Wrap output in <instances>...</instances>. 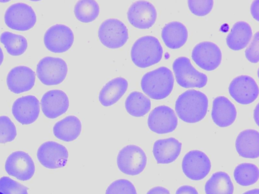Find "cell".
Returning a JSON list of instances; mask_svg holds the SVG:
<instances>
[{
    "instance_id": "obj_1",
    "label": "cell",
    "mask_w": 259,
    "mask_h": 194,
    "mask_svg": "<svg viewBox=\"0 0 259 194\" xmlns=\"http://www.w3.org/2000/svg\"><path fill=\"white\" fill-rule=\"evenodd\" d=\"M208 105L207 96L195 90H188L177 98L175 110L179 117L188 123H195L206 115Z\"/></svg>"
},
{
    "instance_id": "obj_2",
    "label": "cell",
    "mask_w": 259,
    "mask_h": 194,
    "mask_svg": "<svg viewBox=\"0 0 259 194\" xmlns=\"http://www.w3.org/2000/svg\"><path fill=\"white\" fill-rule=\"evenodd\" d=\"M174 84L172 73L165 67H159L146 73L141 81L143 92L150 98L155 100L167 97L172 90Z\"/></svg>"
},
{
    "instance_id": "obj_3",
    "label": "cell",
    "mask_w": 259,
    "mask_h": 194,
    "mask_svg": "<svg viewBox=\"0 0 259 194\" xmlns=\"http://www.w3.org/2000/svg\"><path fill=\"white\" fill-rule=\"evenodd\" d=\"M163 49L159 40L147 35L138 38L131 51V59L137 67L145 68L158 63L162 58Z\"/></svg>"
},
{
    "instance_id": "obj_4",
    "label": "cell",
    "mask_w": 259,
    "mask_h": 194,
    "mask_svg": "<svg viewBox=\"0 0 259 194\" xmlns=\"http://www.w3.org/2000/svg\"><path fill=\"white\" fill-rule=\"evenodd\" d=\"M172 69L177 82L182 87L202 88L206 85V75L196 70L186 57L176 58L173 62Z\"/></svg>"
},
{
    "instance_id": "obj_5",
    "label": "cell",
    "mask_w": 259,
    "mask_h": 194,
    "mask_svg": "<svg viewBox=\"0 0 259 194\" xmlns=\"http://www.w3.org/2000/svg\"><path fill=\"white\" fill-rule=\"evenodd\" d=\"M116 160L118 168L122 172L134 176L144 170L147 164V156L140 147L129 145L119 151Z\"/></svg>"
},
{
    "instance_id": "obj_6",
    "label": "cell",
    "mask_w": 259,
    "mask_h": 194,
    "mask_svg": "<svg viewBox=\"0 0 259 194\" xmlns=\"http://www.w3.org/2000/svg\"><path fill=\"white\" fill-rule=\"evenodd\" d=\"M67 65L61 58L46 56L37 63L36 74L40 82L46 85H55L62 82L67 73Z\"/></svg>"
},
{
    "instance_id": "obj_7",
    "label": "cell",
    "mask_w": 259,
    "mask_h": 194,
    "mask_svg": "<svg viewBox=\"0 0 259 194\" xmlns=\"http://www.w3.org/2000/svg\"><path fill=\"white\" fill-rule=\"evenodd\" d=\"M4 19L9 28L16 30L26 31L34 26L36 21V16L31 6L25 3H17L7 8Z\"/></svg>"
},
{
    "instance_id": "obj_8",
    "label": "cell",
    "mask_w": 259,
    "mask_h": 194,
    "mask_svg": "<svg viewBox=\"0 0 259 194\" xmlns=\"http://www.w3.org/2000/svg\"><path fill=\"white\" fill-rule=\"evenodd\" d=\"M98 37L101 43L110 48L122 46L128 38V30L120 20L110 18L104 21L98 30Z\"/></svg>"
},
{
    "instance_id": "obj_9",
    "label": "cell",
    "mask_w": 259,
    "mask_h": 194,
    "mask_svg": "<svg viewBox=\"0 0 259 194\" xmlns=\"http://www.w3.org/2000/svg\"><path fill=\"white\" fill-rule=\"evenodd\" d=\"M185 175L193 180L203 179L209 173L211 162L207 156L199 150H192L184 157L182 163Z\"/></svg>"
},
{
    "instance_id": "obj_10",
    "label": "cell",
    "mask_w": 259,
    "mask_h": 194,
    "mask_svg": "<svg viewBox=\"0 0 259 194\" xmlns=\"http://www.w3.org/2000/svg\"><path fill=\"white\" fill-rule=\"evenodd\" d=\"M74 41L72 30L64 24H56L50 27L45 33L44 41L46 48L55 53L68 50Z\"/></svg>"
},
{
    "instance_id": "obj_11",
    "label": "cell",
    "mask_w": 259,
    "mask_h": 194,
    "mask_svg": "<svg viewBox=\"0 0 259 194\" xmlns=\"http://www.w3.org/2000/svg\"><path fill=\"white\" fill-rule=\"evenodd\" d=\"M37 156L39 162L45 167L57 169L66 165L68 152L63 145L55 142L48 141L39 147Z\"/></svg>"
},
{
    "instance_id": "obj_12",
    "label": "cell",
    "mask_w": 259,
    "mask_h": 194,
    "mask_svg": "<svg viewBox=\"0 0 259 194\" xmlns=\"http://www.w3.org/2000/svg\"><path fill=\"white\" fill-rule=\"evenodd\" d=\"M192 58L197 65L206 71L217 69L222 60V52L215 43L204 41L197 44L192 51Z\"/></svg>"
},
{
    "instance_id": "obj_13",
    "label": "cell",
    "mask_w": 259,
    "mask_h": 194,
    "mask_svg": "<svg viewBox=\"0 0 259 194\" xmlns=\"http://www.w3.org/2000/svg\"><path fill=\"white\" fill-rule=\"evenodd\" d=\"M231 96L238 103L246 105L253 102L258 97V87L251 77L241 75L235 78L229 86Z\"/></svg>"
},
{
    "instance_id": "obj_14",
    "label": "cell",
    "mask_w": 259,
    "mask_h": 194,
    "mask_svg": "<svg viewBox=\"0 0 259 194\" xmlns=\"http://www.w3.org/2000/svg\"><path fill=\"white\" fill-rule=\"evenodd\" d=\"M147 123L152 132L167 134L174 131L178 125V118L174 111L166 105L155 107L150 113Z\"/></svg>"
},
{
    "instance_id": "obj_15",
    "label": "cell",
    "mask_w": 259,
    "mask_h": 194,
    "mask_svg": "<svg viewBox=\"0 0 259 194\" xmlns=\"http://www.w3.org/2000/svg\"><path fill=\"white\" fill-rule=\"evenodd\" d=\"M127 19L134 27L141 29H148L155 22L157 12L151 3L139 1L133 3L127 12Z\"/></svg>"
},
{
    "instance_id": "obj_16",
    "label": "cell",
    "mask_w": 259,
    "mask_h": 194,
    "mask_svg": "<svg viewBox=\"0 0 259 194\" xmlns=\"http://www.w3.org/2000/svg\"><path fill=\"white\" fill-rule=\"evenodd\" d=\"M5 169L9 175L21 180H26L33 175L35 166L28 154L23 151H17L8 157Z\"/></svg>"
},
{
    "instance_id": "obj_17",
    "label": "cell",
    "mask_w": 259,
    "mask_h": 194,
    "mask_svg": "<svg viewBox=\"0 0 259 194\" xmlns=\"http://www.w3.org/2000/svg\"><path fill=\"white\" fill-rule=\"evenodd\" d=\"M67 94L60 90H52L45 93L41 99V107L45 115L55 118L65 113L69 107Z\"/></svg>"
},
{
    "instance_id": "obj_18",
    "label": "cell",
    "mask_w": 259,
    "mask_h": 194,
    "mask_svg": "<svg viewBox=\"0 0 259 194\" xmlns=\"http://www.w3.org/2000/svg\"><path fill=\"white\" fill-rule=\"evenodd\" d=\"M39 102L33 95L20 97L14 102L12 111L16 120L23 124L33 122L39 113Z\"/></svg>"
},
{
    "instance_id": "obj_19",
    "label": "cell",
    "mask_w": 259,
    "mask_h": 194,
    "mask_svg": "<svg viewBox=\"0 0 259 194\" xmlns=\"http://www.w3.org/2000/svg\"><path fill=\"white\" fill-rule=\"evenodd\" d=\"M35 80L34 72L25 66H18L12 69L7 75V84L12 92L19 94L30 90Z\"/></svg>"
},
{
    "instance_id": "obj_20",
    "label": "cell",
    "mask_w": 259,
    "mask_h": 194,
    "mask_svg": "<svg viewBox=\"0 0 259 194\" xmlns=\"http://www.w3.org/2000/svg\"><path fill=\"white\" fill-rule=\"evenodd\" d=\"M236 115L235 106L227 98L221 96L213 100L211 117L216 125L222 127L228 126L234 122Z\"/></svg>"
},
{
    "instance_id": "obj_21",
    "label": "cell",
    "mask_w": 259,
    "mask_h": 194,
    "mask_svg": "<svg viewBox=\"0 0 259 194\" xmlns=\"http://www.w3.org/2000/svg\"><path fill=\"white\" fill-rule=\"evenodd\" d=\"M182 143L171 137L158 140L153 146V154L158 164H169L174 162L179 156Z\"/></svg>"
},
{
    "instance_id": "obj_22",
    "label": "cell",
    "mask_w": 259,
    "mask_h": 194,
    "mask_svg": "<svg viewBox=\"0 0 259 194\" xmlns=\"http://www.w3.org/2000/svg\"><path fill=\"white\" fill-rule=\"evenodd\" d=\"M238 154L244 158L254 159L259 156V133L248 129L241 132L235 142Z\"/></svg>"
},
{
    "instance_id": "obj_23",
    "label": "cell",
    "mask_w": 259,
    "mask_h": 194,
    "mask_svg": "<svg viewBox=\"0 0 259 194\" xmlns=\"http://www.w3.org/2000/svg\"><path fill=\"white\" fill-rule=\"evenodd\" d=\"M128 87L127 80L117 77L109 81L102 88L99 94V101L104 106L115 103L123 96Z\"/></svg>"
},
{
    "instance_id": "obj_24",
    "label": "cell",
    "mask_w": 259,
    "mask_h": 194,
    "mask_svg": "<svg viewBox=\"0 0 259 194\" xmlns=\"http://www.w3.org/2000/svg\"><path fill=\"white\" fill-rule=\"evenodd\" d=\"M161 37L166 46L178 49L183 46L188 38V31L182 23L172 21L166 24L161 31Z\"/></svg>"
},
{
    "instance_id": "obj_25",
    "label": "cell",
    "mask_w": 259,
    "mask_h": 194,
    "mask_svg": "<svg viewBox=\"0 0 259 194\" xmlns=\"http://www.w3.org/2000/svg\"><path fill=\"white\" fill-rule=\"evenodd\" d=\"M81 131V121L74 115L67 116L56 122L53 127L54 136L65 142L75 140L80 135Z\"/></svg>"
},
{
    "instance_id": "obj_26",
    "label": "cell",
    "mask_w": 259,
    "mask_h": 194,
    "mask_svg": "<svg viewBox=\"0 0 259 194\" xmlns=\"http://www.w3.org/2000/svg\"><path fill=\"white\" fill-rule=\"evenodd\" d=\"M252 31L249 24L244 21H239L233 26L226 38L228 47L233 50L245 48L250 42Z\"/></svg>"
},
{
    "instance_id": "obj_27",
    "label": "cell",
    "mask_w": 259,
    "mask_h": 194,
    "mask_svg": "<svg viewBox=\"0 0 259 194\" xmlns=\"http://www.w3.org/2000/svg\"><path fill=\"white\" fill-rule=\"evenodd\" d=\"M206 194H233L234 186L229 175L225 172L213 173L206 182Z\"/></svg>"
},
{
    "instance_id": "obj_28",
    "label": "cell",
    "mask_w": 259,
    "mask_h": 194,
    "mask_svg": "<svg viewBox=\"0 0 259 194\" xmlns=\"http://www.w3.org/2000/svg\"><path fill=\"white\" fill-rule=\"evenodd\" d=\"M126 111L132 116L141 117L147 114L151 108L150 100L139 91L131 92L125 101Z\"/></svg>"
},
{
    "instance_id": "obj_29",
    "label": "cell",
    "mask_w": 259,
    "mask_h": 194,
    "mask_svg": "<svg viewBox=\"0 0 259 194\" xmlns=\"http://www.w3.org/2000/svg\"><path fill=\"white\" fill-rule=\"evenodd\" d=\"M0 41L8 53L13 56L23 54L28 46L27 39L24 36L9 31H5L1 34Z\"/></svg>"
},
{
    "instance_id": "obj_30",
    "label": "cell",
    "mask_w": 259,
    "mask_h": 194,
    "mask_svg": "<svg viewBox=\"0 0 259 194\" xmlns=\"http://www.w3.org/2000/svg\"><path fill=\"white\" fill-rule=\"evenodd\" d=\"M234 177L236 182L241 186H249L255 183L258 179L259 170L253 164L243 163L235 168Z\"/></svg>"
},
{
    "instance_id": "obj_31",
    "label": "cell",
    "mask_w": 259,
    "mask_h": 194,
    "mask_svg": "<svg viewBox=\"0 0 259 194\" xmlns=\"http://www.w3.org/2000/svg\"><path fill=\"white\" fill-rule=\"evenodd\" d=\"M100 7L95 1L81 0L75 5L74 13L80 22L88 23L94 21L98 16Z\"/></svg>"
},
{
    "instance_id": "obj_32",
    "label": "cell",
    "mask_w": 259,
    "mask_h": 194,
    "mask_svg": "<svg viewBox=\"0 0 259 194\" xmlns=\"http://www.w3.org/2000/svg\"><path fill=\"white\" fill-rule=\"evenodd\" d=\"M105 194H137L133 183L125 179L112 182L107 187Z\"/></svg>"
},
{
    "instance_id": "obj_33",
    "label": "cell",
    "mask_w": 259,
    "mask_h": 194,
    "mask_svg": "<svg viewBox=\"0 0 259 194\" xmlns=\"http://www.w3.org/2000/svg\"><path fill=\"white\" fill-rule=\"evenodd\" d=\"M17 135L16 127L6 116H0V143L12 141Z\"/></svg>"
},
{
    "instance_id": "obj_34",
    "label": "cell",
    "mask_w": 259,
    "mask_h": 194,
    "mask_svg": "<svg viewBox=\"0 0 259 194\" xmlns=\"http://www.w3.org/2000/svg\"><path fill=\"white\" fill-rule=\"evenodd\" d=\"M0 191L4 194H27L26 188L8 177L0 179Z\"/></svg>"
},
{
    "instance_id": "obj_35",
    "label": "cell",
    "mask_w": 259,
    "mask_h": 194,
    "mask_svg": "<svg viewBox=\"0 0 259 194\" xmlns=\"http://www.w3.org/2000/svg\"><path fill=\"white\" fill-rule=\"evenodd\" d=\"M188 5L190 11L198 16H204L208 14L213 6V1H188Z\"/></svg>"
},
{
    "instance_id": "obj_36",
    "label": "cell",
    "mask_w": 259,
    "mask_h": 194,
    "mask_svg": "<svg viewBox=\"0 0 259 194\" xmlns=\"http://www.w3.org/2000/svg\"><path fill=\"white\" fill-rule=\"evenodd\" d=\"M246 58L251 62L257 63L259 60V32L254 35L252 41L245 51Z\"/></svg>"
},
{
    "instance_id": "obj_37",
    "label": "cell",
    "mask_w": 259,
    "mask_h": 194,
    "mask_svg": "<svg viewBox=\"0 0 259 194\" xmlns=\"http://www.w3.org/2000/svg\"><path fill=\"white\" fill-rule=\"evenodd\" d=\"M176 194H198V192L193 186L183 185L178 188Z\"/></svg>"
},
{
    "instance_id": "obj_38",
    "label": "cell",
    "mask_w": 259,
    "mask_h": 194,
    "mask_svg": "<svg viewBox=\"0 0 259 194\" xmlns=\"http://www.w3.org/2000/svg\"><path fill=\"white\" fill-rule=\"evenodd\" d=\"M258 10L259 1L256 0L253 1L250 7V12L253 18L255 19L257 21H258L259 20Z\"/></svg>"
},
{
    "instance_id": "obj_39",
    "label": "cell",
    "mask_w": 259,
    "mask_h": 194,
    "mask_svg": "<svg viewBox=\"0 0 259 194\" xmlns=\"http://www.w3.org/2000/svg\"><path fill=\"white\" fill-rule=\"evenodd\" d=\"M146 194H170L169 190L162 186H156L150 189Z\"/></svg>"
},
{
    "instance_id": "obj_40",
    "label": "cell",
    "mask_w": 259,
    "mask_h": 194,
    "mask_svg": "<svg viewBox=\"0 0 259 194\" xmlns=\"http://www.w3.org/2000/svg\"><path fill=\"white\" fill-rule=\"evenodd\" d=\"M253 116L254 120L257 125L259 124V107L258 104L256 105L254 110Z\"/></svg>"
},
{
    "instance_id": "obj_41",
    "label": "cell",
    "mask_w": 259,
    "mask_h": 194,
    "mask_svg": "<svg viewBox=\"0 0 259 194\" xmlns=\"http://www.w3.org/2000/svg\"><path fill=\"white\" fill-rule=\"evenodd\" d=\"M243 194H259V189L258 188L253 189L247 191Z\"/></svg>"
},
{
    "instance_id": "obj_42",
    "label": "cell",
    "mask_w": 259,
    "mask_h": 194,
    "mask_svg": "<svg viewBox=\"0 0 259 194\" xmlns=\"http://www.w3.org/2000/svg\"><path fill=\"white\" fill-rule=\"evenodd\" d=\"M4 60V54L1 47H0V66L3 62Z\"/></svg>"
},
{
    "instance_id": "obj_43",
    "label": "cell",
    "mask_w": 259,
    "mask_h": 194,
    "mask_svg": "<svg viewBox=\"0 0 259 194\" xmlns=\"http://www.w3.org/2000/svg\"><path fill=\"white\" fill-rule=\"evenodd\" d=\"M0 194H4V193L0 191Z\"/></svg>"
}]
</instances>
